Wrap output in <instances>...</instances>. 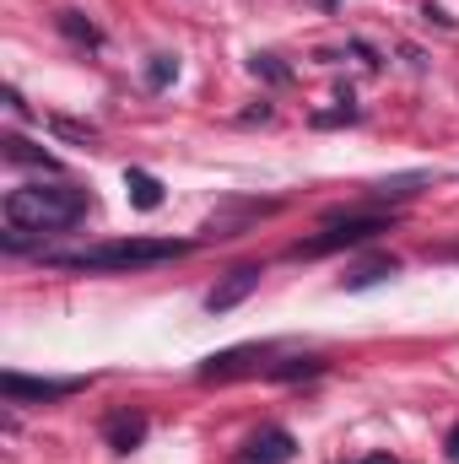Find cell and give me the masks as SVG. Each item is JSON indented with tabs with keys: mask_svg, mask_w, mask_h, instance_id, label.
Returning a JSON list of instances; mask_svg holds the SVG:
<instances>
[{
	"mask_svg": "<svg viewBox=\"0 0 459 464\" xmlns=\"http://www.w3.org/2000/svg\"><path fill=\"white\" fill-rule=\"evenodd\" d=\"M87 211H93V195L76 184H27L5 195V227L38 232V237L76 227Z\"/></svg>",
	"mask_w": 459,
	"mask_h": 464,
	"instance_id": "1",
	"label": "cell"
},
{
	"mask_svg": "<svg viewBox=\"0 0 459 464\" xmlns=\"http://www.w3.org/2000/svg\"><path fill=\"white\" fill-rule=\"evenodd\" d=\"M190 243H173V237H119V243H93V248H76V254H49L54 270H146V265H173L184 259Z\"/></svg>",
	"mask_w": 459,
	"mask_h": 464,
	"instance_id": "2",
	"label": "cell"
},
{
	"mask_svg": "<svg viewBox=\"0 0 459 464\" xmlns=\"http://www.w3.org/2000/svg\"><path fill=\"white\" fill-rule=\"evenodd\" d=\"M395 217H384V211H330V222L319 237H308V243H292L287 254L292 259H319V254H336V248H356V243H367L373 232H389Z\"/></svg>",
	"mask_w": 459,
	"mask_h": 464,
	"instance_id": "3",
	"label": "cell"
},
{
	"mask_svg": "<svg viewBox=\"0 0 459 464\" xmlns=\"http://www.w3.org/2000/svg\"><path fill=\"white\" fill-rule=\"evenodd\" d=\"M76 389H87V378H22V372H5L0 378V394L11 405H22V400H65Z\"/></svg>",
	"mask_w": 459,
	"mask_h": 464,
	"instance_id": "4",
	"label": "cell"
},
{
	"mask_svg": "<svg viewBox=\"0 0 459 464\" xmlns=\"http://www.w3.org/2000/svg\"><path fill=\"white\" fill-rule=\"evenodd\" d=\"M292 459H298V438L287 427H259L238 449V464H292Z\"/></svg>",
	"mask_w": 459,
	"mask_h": 464,
	"instance_id": "5",
	"label": "cell"
},
{
	"mask_svg": "<svg viewBox=\"0 0 459 464\" xmlns=\"http://www.w3.org/2000/svg\"><path fill=\"white\" fill-rule=\"evenodd\" d=\"M254 286H259V265H238V270H228V281H222V286H211V292H206V308H211V314H228V308H238Z\"/></svg>",
	"mask_w": 459,
	"mask_h": 464,
	"instance_id": "6",
	"label": "cell"
},
{
	"mask_svg": "<svg viewBox=\"0 0 459 464\" xmlns=\"http://www.w3.org/2000/svg\"><path fill=\"white\" fill-rule=\"evenodd\" d=\"M103 438H109L114 454L141 449V443H146V416H141V411H109V416H103Z\"/></svg>",
	"mask_w": 459,
	"mask_h": 464,
	"instance_id": "7",
	"label": "cell"
},
{
	"mask_svg": "<svg viewBox=\"0 0 459 464\" xmlns=\"http://www.w3.org/2000/svg\"><path fill=\"white\" fill-rule=\"evenodd\" d=\"M0 157H5V162H22V168H44V173H54V168H60L49 151H38V146H33V140H22V135H5V140H0Z\"/></svg>",
	"mask_w": 459,
	"mask_h": 464,
	"instance_id": "8",
	"label": "cell"
},
{
	"mask_svg": "<svg viewBox=\"0 0 459 464\" xmlns=\"http://www.w3.org/2000/svg\"><path fill=\"white\" fill-rule=\"evenodd\" d=\"M124 189H130V206H141V211H157L162 206V184L146 168H124Z\"/></svg>",
	"mask_w": 459,
	"mask_h": 464,
	"instance_id": "9",
	"label": "cell"
},
{
	"mask_svg": "<svg viewBox=\"0 0 459 464\" xmlns=\"http://www.w3.org/2000/svg\"><path fill=\"white\" fill-rule=\"evenodd\" d=\"M395 270H400V265H395V259L384 254V259H373V265L351 270V276H346L341 286H346V292H362V286H378V281H384V276H395Z\"/></svg>",
	"mask_w": 459,
	"mask_h": 464,
	"instance_id": "10",
	"label": "cell"
},
{
	"mask_svg": "<svg viewBox=\"0 0 459 464\" xmlns=\"http://www.w3.org/2000/svg\"><path fill=\"white\" fill-rule=\"evenodd\" d=\"M179 76V60H168V54H151V65H146V87H168Z\"/></svg>",
	"mask_w": 459,
	"mask_h": 464,
	"instance_id": "11",
	"label": "cell"
},
{
	"mask_svg": "<svg viewBox=\"0 0 459 464\" xmlns=\"http://www.w3.org/2000/svg\"><path fill=\"white\" fill-rule=\"evenodd\" d=\"M60 27H65L71 38H87V44H98V27H82V16H76V11H65V16H60Z\"/></svg>",
	"mask_w": 459,
	"mask_h": 464,
	"instance_id": "12",
	"label": "cell"
},
{
	"mask_svg": "<svg viewBox=\"0 0 459 464\" xmlns=\"http://www.w3.org/2000/svg\"><path fill=\"white\" fill-rule=\"evenodd\" d=\"M449 464H459V427L449 432Z\"/></svg>",
	"mask_w": 459,
	"mask_h": 464,
	"instance_id": "13",
	"label": "cell"
},
{
	"mask_svg": "<svg viewBox=\"0 0 459 464\" xmlns=\"http://www.w3.org/2000/svg\"><path fill=\"white\" fill-rule=\"evenodd\" d=\"M362 464H400V459H389V454H373V459H362Z\"/></svg>",
	"mask_w": 459,
	"mask_h": 464,
	"instance_id": "14",
	"label": "cell"
}]
</instances>
